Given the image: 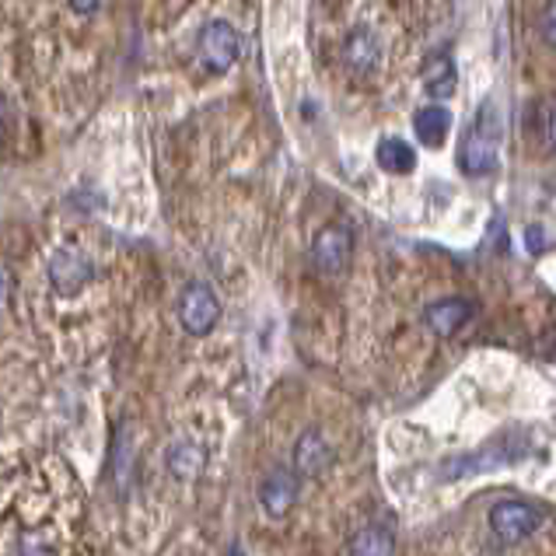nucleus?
<instances>
[{"instance_id":"16","label":"nucleus","mask_w":556,"mask_h":556,"mask_svg":"<svg viewBox=\"0 0 556 556\" xmlns=\"http://www.w3.org/2000/svg\"><path fill=\"white\" fill-rule=\"evenodd\" d=\"M539 31H543V39L549 46H556V0H549V4H546L543 18H539Z\"/></svg>"},{"instance_id":"2","label":"nucleus","mask_w":556,"mask_h":556,"mask_svg":"<svg viewBox=\"0 0 556 556\" xmlns=\"http://www.w3.org/2000/svg\"><path fill=\"white\" fill-rule=\"evenodd\" d=\"M220 319V301L211 283H189L179 298V323L186 326L189 337H206Z\"/></svg>"},{"instance_id":"3","label":"nucleus","mask_w":556,"mask_h":556,"mask_svg":"<svg viewBox=\"0 0 556 556\" xmlns=\"http://www.w3.org/2000/svg\"><path fill=\"white\" fill-rule=\"evenodd\" d=\"M539 526H543V511L521 501H501L490 507V529L501 543H521L529 539Z\"/></svg>"},{"instance_id":"5","label":"nucleus","mask_w":556,"mask_h":556,"mask_svg":"<svg viewBox=\"0 0 556 556\" xmlns=\"http://www.w3.org/2000/svg\"><path fill=\"white\" fill-rule=\"evenodd\" d=\"M200 56L211 74H225L238 60V31L228 22H206L200 31Z\"/></svg>"},{"instance_id":"1","label":"nucleus","mask_w":556,"mask_h":556,"mask_svg":"<svg viewBox=\"0 0 556 556\" xmlns=\"http://www.w3.org/2000/svg\"><path fill=\"white\" fill-rule=\"evenodd\" d=\"M501 140H504V123L494 102H483V109L476 113L469 134L463 140V172L466 176H490L497 168L501 157Z\"/></svg>"},{"instance_id":"8","label":"nucleus","mask_w":556,"mask_h":556,"mask_svg":"<svg viewBox=\"0 0 556 556\" xmlns=\"http://www.w3.org/2000/svg\"><path fill=\"white\" fill-rule=\"evenodd\" d=\"M343 63L351 74H361V77L375 74L381 67V46L375 39V31H368V28L351 31L343 42Z\"/></svg>"},{"instance_id":"7","label":"nucleus","mask_w":556,"mask_h":556,"mask_svg":"<svg viewBox=\"0 0 556 556\" xmlns=\"http://www.w3.org/2000/svg\"><path fill=\"white\" fill-rule=\"evenodd\" d=\"M298 501V480L291 469H274L260 483V504L269 518H283Z\"/></svg>"},{"instance_id":"20","label":"nucleus","mask_w":556,"mask_h":556,"mask_svg":"<svg viewBox=\"0 0 556 556\" xmlns=\"http://www.w3.org/2000/svg\"><path fill=\"white\" fill-rule=\"evenodd\" d=\"M228 556H242V549H238V546H231V549H228Z\"/></svg>"},{"instance_id":"10","label":"nucleus","mask_w":556,"mask_h":556,"mask_svg":"<svg viewBox=\"0 0 556 556\" xmlns=\"http://www.w3.org/2000/svg\"><path fill=\"white\" fill-rule=\"evenodd\" d=\"M329 444L319 431H305L298 438V448H294V469L298 476H319L329 466Z\"/></svg>"},{"instance_id":"12","label":"nucleus","mask_w":556,"mask_h":556,"mask_svg":"<svg viewBox=\"0 0 556 556\" xmlns=\"http://www.w3.org/2000/svg\"><path fill=\"white\" fill-rule=\"evenodd\" d=\"M395 549V532L386 521H375V526H364L351 539V556H392Z\"/></svg>"},{"instance_id":"14","label":"nucleus","mask_w":556,"mask_h":556,"mask_svg":"<svg viewBox=\"0 0 556 556\" xmlns=\"http://www.w3.org/2000/svg\"><path fill=\"white\" fill-rule=\"evenodd\" d=\"M378 165L386 168L389 176H406V172H413V165H417V151L400 137H386L378 144Z\"/></svg>"},{"instance_id":"9","label":"nucleus","mask_w":556,"mask_h":556,"mask_svg":"<svg viewBox=\"0 0 556 556\" xmlns=\"http://www.w3.org/2000/svg\"><path fill=\"white\" fill-rule=\"evenodd\" d=\"M469 319H472V305L466 298H441L434 305H427L424 312V323L431 326V332H438V337H455Z\"/></svg>"},{"instance_id":"4","label":"nucleus","mask_w":556,"mask_h":556,"mask_svg":"<svg viewBox=\"0 0 556 556\" xmlns=\"http://www.w3.org/2000/svg\"><path fill=\"white\" fill-rule=\"evenodd\" d=\"M351 256H354V235H351V228L329 225V228H323L319 235H315L312 263H315L319 274H326V277L343 274V269L351 266Z\"/></svg>"},{"instance_id":"13","label":"nucleus","mask_w":556,"mask_h":556,"mask_svg":"<svg viewBox=\"0 0 556 556\" xmlns=\"http://www.w3.org/2000/svg\"><path fill=\"white\" fill-rule=\"evenodd\" d=\"M424 88L438 102H444L455 91V63H452L448 53H438V56L427 60V67H424Z\"/></svg>"},{"instance_id":"17","label":"nucleus","mask_w":556,"mask_h":556,"mask_svg":"<svg viewBox=\"0 0 556 556\" xmlns=\"http://www.w3.org/2000/svg\"><path fill=\"white\" fill-rule=\"evenodd\" d=\"M67 4L77 11V14H94V11H102L109 0H67Z\"/></svg>"},{"instance_id":"18","label":"nucleus","mask_w":556,"mask_h":556,"mask_svg":"<svg viewBox=\"0 0 556 556\" xmlns=\"http://www.w3.org/2000/svg\"><path fill=\"white\" fill-rule=\"evenodd\" d=\"M546 137H549V148L556 151V109L549 113V123H546Z\"/></svg>"},{"instance_id":"19","label":"nucleus","mask_w":556,"mask_h":556,"mask_svg":"<svg viewBox=\"0 0 556 556\" xmlns=\"http://www.w3.org/2000/svg\"><path fill=\"white\" fill-rule=\"evenodd\" d=\"M4 301H8V274L0 269V305H4Z\"/></svg>"},{"instance_id":"15","label":"nucleus","mask_w":556,"mask_h":556,"mask_svg":"<svg viewBox=\"0 0 556 556\" xmlns=\"http://www.w3.org/2000/svg\"><path fill=\"white\" fill-rule=\"evenodd\" d=\"M203 466V452L197 448V444H176V448L168 452V469L179 476V480H186V476H197Z\"/></svg>"},{"instance_id":"6","label":"nucleus","mask_w":556,"mask_h":556,"mask_svg":"<svg viewBox=\"0 0 556 556\" xmlns=\"http://www.w3.org/2000/svg\"><path fill=\"white\" fill-rule=\"evenodd\" d=\"M91 260L81 249H60L50 260V280L60 294H77L91 280Z\"/></svg>"},{"instance_id":"11","label":"nucleus","mask_w":556,"mask_h":556,"mask_svg":"<svg viewBox=\"0 0 556 556\" xmlns=\"http://www.w3.org/2000/svg\"><path fill=\"white\" fill-rule=\"evenodd\" d=\"M413 130H417L420 144L441 148L444 137H448V130H452V113L444 105H438V102L424 105V109H417V116H413Z\"/></svg>"}]
</instances>
